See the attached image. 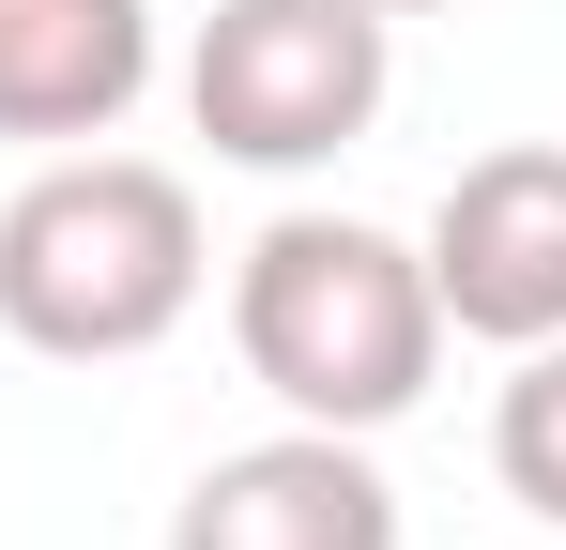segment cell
Instances as JSON below:
<instances>
[{
	"instance_id": "1",
	"label": "cell",
	"mask_w": 566,
	"mask_h": 550,
	"mask_svg": "<svg viewBox=\"0 0 566 550\" xmlns=\"http://www.w3.org/2000/svg\"><path fill=\"white\" fill-rule=\"evenodd\" d=\"M214 245H199V183L154 154H46L0 199V337L46 367H138L154 337H185Z\"/></svg>"
},
{
	"instance_id": "8",
	"label": "cell",
	"mask_w": 566,
	"mask_h": 550,
	"mask_svg": "<svg viewBox=\"0 0 566 550\" xmlns=\"http://www.w3.org/2000/svg\"><path fill=\"white\" fill-rule=\"evenodd\" d=\"M382 15H460V0H382Z\"/></svg>"
},
{
	"instance_id": "6",
	"label": "cell",
	"mask_w": 566,
	"mask_h": 550,
	"mask_svg": "<svg viewBox=\"0 0 566 550\" xmlns=\"http://www.w3.org/2000/svg\"><path fill=\"white\" fill-rule=\"evenodd\" d=\"M154 62H169L154 0H0V138H31V154L123 138Z\"/></svg>"
},
{
	"instance_id": "4",
	"label": "cell",
	"mask_w": 566,
	"mask_h": 550,
	"mask_svg": "<svg viewBox=\"0 0 566 550\" xmlns=\"http://www.w3.org/2000/svg\"><path fill=\"white\" fill-rule=\"evenodd\" d=\"M413 261H429L444 337H490V352L566 337V138H505V154H474V169L429 199Z\"/></svg>"
},
{
	"instance_id": "7",
	"label": "cell",
	"mask_w": 566,
	"mask_h": 550,
	"mask_svg": "<svg viewBox=\"0 0 566 550\" xmlns=\"http://www.w3.org/2000/svg\"><path fill=\"white\" fill-rule=\"evenodd\" d=\"M490 474H505V505H536L566 536V337L505 367V398H490Z\"/></svg>"
},
{
	"instance_id": "3",
	"label": "cell",
	"mask_w": 566,
	"mask_h": 550,
	"mask_svg": "<svg viewBox=\"0 0 566 550\" xmlns=\"http://www.w3.org/2000/svg\"><path fill=\"white\" fill-rule=\"evenodd\" d=\"M398 92V15L382 0H214L185 31V123L230 169H337Z\"/></svg>"
},
{
	"instance_id": "5",
	"label": "cell",
	"mask_w": 566,
	"mask_h": 550,
	"mask_svg": "<svg viewBox=\"0 0 566 550\" xmlns=\"http://www.w3.org/2000/svg\"><path fill=\"white\" fill-rule=\"evenodd\" d=\"M169 550H398V489L353 429H261L199 458V489L169 505Z\"/></svg>"
},
{
	"instance_id": "2",
	"label": "cell",
	"mask_w": 566,
	"mask_h": 550,
	"mask_svg": "<svg viewBox=\"0 0 566 550\" xmlns=\"http://www.w3.org/2000/svg\"><path fill=\"white\" fill-rule=\"evenodd\" d=\"M230 352H245V382L291 429L382 444L429 398V367H444V306H429V261L398 230H368V214H276L230 261Z\"/></svg>"
}]
</instances>
